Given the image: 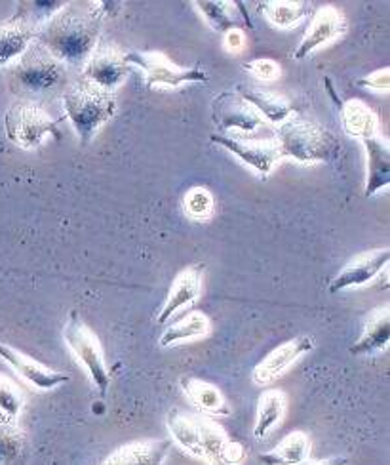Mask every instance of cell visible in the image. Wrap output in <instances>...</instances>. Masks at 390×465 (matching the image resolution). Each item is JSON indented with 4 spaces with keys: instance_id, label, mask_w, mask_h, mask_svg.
<instances>
[{
    "instance_id": "cell-1",
    "label": "cell",
    "mask_w": 390,
    "mask_h": 465,
    "mask_svg": "<svg viewBox=\"0 0 390 465\" xmlns=\"http://www.w3.org/2000/svg\"><path fill=\"white\" fill-rule=\"evenodd\" d=\"M112 6V3H95L86 10H76L67 5L41 27L36 43L63 65H84L97 48L103 19Z\"/></svg>"
},
{
    "instance_id": "cell-2",
    "label": "cell",
    "mask_w": 390,
    "mask_h": 465,
    "mask_svg": "<svg viewBox=\"0 0 390 465\" xmlns=\"http://www.w3.org/2000/svg\"><path fill=\"white\" fill-rule=\"evenodd\" d=\"M166 428L180 449L208 465H239L244 460L242 444L232 440L218 421L202 414L192 416L171 411L166 418Z\"/></svg>"
},
{
    "instance_id": "cell-3",
    "label": "cell",
    "mask_w": 390,
    "mask_h": 465,
    "mask_svg": "<svg viewBox=\"0 0 390 465\" xmlns=\"http://www.w3.org/2000/svg\"><path fill=\"white\" fill-rule=\"evenodd\" d=\"M275 142L282 159H291L299 164L334 163L341 153V143L334 134L296 113L278 124Z\"/></svg>"
},
{
    "instance_id": "cell-4",
    "label": "cell",
    "mask_w": 390,
    "mask_h": 465,
    "mask_svg": "<svg viewBox=\"0 0 390 465\" xmlns=\"http://www.w3.org/2000/svg\"><path fill=\"white\" fill-rule=\"evenodd\" d=\"M63 111L76 132L78 142L83 147H88L102 126L112 119L116 111L114 92L81 79L65 90Z\"/></svg>"
},
{
    "instance_id": "cell-5",
    "label": "cell",
    "mask_w": 390,
    "mask_h": 465,
    "mask_svg": "<svg viewBox=\"0 0 390 465\" xmlns=\"http://www.w3.org/2000/svg\"><path fill=\"white\" fill-rule=\"evenodd\" d=\"M63 340L74 355L76 362L86 371L97 393L105 397L111 387V371L107 366L100 338L92 332V328H88L81 317L71 313L67 322L63 324Z\"/></svg>"
},
{
    "instance_id": "cell-6",
    "label": "cell",
    "mask_w": 390,
    "mask_h": 465,
    "mask_svg": "<svg viewBox=\"0 0 390 465\" xmlns=\"http://www.w3.org/2000/svg\"><path fill=\"white\" fill-rule=\"evenodd\" d=\"M126 60L132 67L143 71L147 88L151 90H175L185 84H204L210 81L202 65L180 67L161 52H128Z\"/></svg>"
},
{
    "instance_id": "cell-7",
    "label": "cell",
    "mask_w": 390,
    "mask_h": 465,
    "mask_svg": "<svg viewBox=\"0 0 390 465\" xmlns=\"http://www.w3.org/2000/svg\"><path fill=\"white\" fill-rule=\"evenodd\" d=\"M8 140L22 149H38L48 135H57V123L34 102H15L5 114Z\"/></svg>"
},
{
    "instance_id": "cell-8",
    "label": "cell",
    "mask_w": 390,
    "mask_h": 465,
    "mask_svg": "<svg viewBox=\"0 0 390 465\" xmlns=\"http://www.w3.org/2000/svg\"><path fill=\"white\" fill-rule=\"evenodd\" d=\"M65 79V65L38 45L36 41L29 50L10 65V81L25 92H44L60 84Z\"/></svg>"
},
{
    "instance_id": "cell-9",
    "label": "cell",
    "mask_w": 390,
    "mask_h": 465,
    "mask_svg": "<svg viewBox=\"0 0 390 465\" xmlns=\"http://www.w3.org/2000/svg\"><path fill=\"white\" fill-rule=\"evenodd\" d=\"M211 121L221 135L230 138H246L256 134L267 123L256 113L249 104H246L237 92H221L211 102Z\"/></svg>"
},
{
    "instance_id": "cell-10",
    "label": "cell",
    "mask_w": 390,
    "mask_h": 465,
    "mask_svg": "<svg viewBox=\"0 0 390 465\" xmlns=\"http://www.w3.org/2000/svg\"><path fill=\"white\" fill-rule=\"evenodd\" d=\"M211 143L227 149L232 157H237L244 166L251 168L259 178L267 180L270 172L282 161V153L275 140L253 142L242 138H230V135L211 134Z\"/></svg>"
},
{
    "instance_id": "cell-11",
    "label": "cell",
    "mask_w": 390,
    "mask_h": 465,
    "mask_svg": "<svg viewBox=\"0 0 390 465\" xmlns=\"http://www.w3.org/2000/svg\"><path fill=\"white\" fill-rule=\"evenodd\" d=\"M132 65L126 60V54L116 46L102 45L93 50L83 69V79L100 86L103 90L114 92L128 76Z\"/></svg>"
},
{
    "instance_id": "cell-12",
    "label": "cell",
    "mask_w": 390,
    "mask_h": 465,
    "mask_svg": "<svg viewBox=\"0 0 390 465\" xmlns=\"http://www.w3.org/2000/svg\"><path fill=\"white\" fill-rule=\"evenodd\" d=\"M315 349V338L312 336H297L294 340H288L282 345H278L253 368L251 380L259 387H267L275 383L278 378H282L291 366H294L299 359H303L307 353Z\"/></svg>"
},
{
    "instance_id": "cell-13",
    "label": "cell",
    "mask_w": 390,
    "mask_h": 465,
    "mask_svg": "<svg viewBox=\"0 0 390 465\" xmlns=\"http://www.w3.org/2000/svg\"><path fill=\"white\" fill-rule=\"evenodd\" d=\"M38 27L27 14L24 3L15 14L0 22V67H8L22 57L36 41Z\"/></svg>"
},
{
    "instance_id": "cell-14",
    "label": "cell",
    "mask_w": 390,
    "mask_h": 465,
    "mask_svg": "<svg viewBox=\"0 0 390 465\" xmlns=\"http://www.w3.org/2000/svg\"><path fill=\"white\" fill-rule=\"evenodd\" d=\"M346 31V22L341 10L336 6H322L312 15L310 24L301 38L299 46L294 52V60H307L320 48L337 41Z\"/></svg>"
},
{
    "instance_id": "cell-15",
    "label": "cell",
    "mask_w": 390,
    "mask_h": 465,
    "mask_svg": "<svg viewBox=\"0 0 390 465\" xmlns=\"http://www.w3.org/2000/svg\"><path fill=\"white\" fill-rule=\"evenodd\" d=\"M204 282V265H190L175 277L170 286V292L156 313V324L166 326L171 319L178 317L185 309L199 302Z\"/></svg>"
},
{
    "instance_id": "cell-16",
    "label": "cell",
    "mask_w": 390,
    "mask_h": 465,
    "mask_svg": "<svg viewBox=\"0 0 390 465\" xmlns=\"http://www.w3.org/2000/svg\"><path fill=\"white\" fill-rule=\"evenodd\" d=\"M388 260H390L388 248L362 252L360 256L350 260L336 275V279L329 282V292L337 294V292H343V290L362 288L369 282H374L386 269Z\"/></svg>"
},
{
    "instance_id": "cell-17",
    "label": "cell",
    "mask_w": 390,
    "mask_h": 465,
    "mask_svg": "<svg viewBox=\"0 0 390 465\" xmlns=\"http://www.w3.org/2000/svg\"><path fill=\"white\" fill-rule=\"evenodd\" d=\"M0 359H3L17 376H22L29 385L36 387L38 391H52L55 387H60L71 380L67 374L52 371L50 366L31 359L29 355L17 351V349L6 343H0Z\"/></svg>"
},
{
    "instance_id": "cell-18",
    "label": "cell",
    "mask_w": 390,
    "mask_h": 465,
    "mask_svg": "<svg viewBox=\"0 0 390 465\" xmlns=\"http://www.w3.org/2000/svg\"><path fill=\"white\" fill-rule=\"evenodd\" d=\"M366 151V187L364 195L375 197L390 185V149L388 143L375 135L362 142Z\"/></svg>"
},
{
    "instance_id": "cell-19",
    "label": "cell",
    "mask_w": 390,
    "mask_h": 465,
    "mask_svg": "<svg viewBox=\"0 0 390 465\" xmlns=\"http://www.w3.org/2000/svg\"><path fill=\"white\" fill-rule=\"evenodd\" d=\"M170 449V440H135L122 444L100 465H164Z\"/></svg>"
},
{
    "instance_id": "cell-20",
    "label": "cell",
    "mask_w": 390,
    "mask_h": 465,
    "mask_svg": "<svg viewBox=\"0 0 390 465\" xmlns=\"http://www.w3.org/2000/svg\"><path fill=\"white\" fill-rule=\"evenodd\" d=\"M388 343H390V313H388V305H381L367 315L362 328V334L355 341V345L350 347V353L355 357H369L379 351H385V349H388Z\"/></svg>"
},
{
    "instance_id": "cell-21",
    "label": "cell",
    "mask_w": 390,
    "mask_h": 465,
    "mask_svg": "<svg viewBox=\"0 0 390 465\" xmlns=\"http://www.w3.org/2000/svg\"><path fill=\"white\" fill-rule=\"evenodd\" d=\"M234 92H237L246 104H249L253 109H256V113L265 123L278 126L296 113L284 95H278L270 90L242 84V86H237V90Z\"/></svg>"
},
{
    "instance_id": "cell-22",
    "label": "cell",
    "mask_w": 390,
    "mask_h": 465,
    "mask_svg": "<svg viewBox=\"0 0 390 465\" xmlns=\"http://www.w3.org/2000/svg\"><path fill=\"white\" fill-rule=\"evenodd\" d=\"M181 391L187 401L206 416L227 418L230 416V406L218 385L199 378H183Z\"/></svg>"
},
{
    "instance_id": "cell-23",
    "label": "cell",
    "mask_w": 390,
    "mask_h": 465,
    "mask_svg": "<svg viewBox=\"0 0 390 465\" xmlns=\"http://www.w3.org/2000/svg\"><path fill=\"white\" fill-rule=\"evenodd\" d=\"M211 331V322L208 319V315L200 313V312H192L187 313L183 317H175L171 319L164 332L161 334V347H175V345H183V343H190L202 340L210 334Z\"/></svg>"
},
{
    "instance_id": "cell-24",
    "label": "cell",
    "mask_w": 390,
    "mask_h": 465,
    "mask_svg": "<svg viewBox=\"0 0 390 465\" xmlns=\"http://www.w3.org/2000/svg\"><path fill=\"white\" fill-rule=\"evenodd\" d=\"M288 411V395L280 390H267L258 399L256 423H253V437L256 440L267 439L282 423Z\"/></svg>"
},
{
    "instance_id": "cell-25",
    "label": "cell",
    "mask_w": 390,
    "mask_h": 465,
    "mask_svg": "<svg viewBox=\"0 0 390 465\" xmlns=\"http://www.w3.org/2000/svg\"><path fill=\"white\" fill-rule=\"evenodd\" d=\"M341 123L346 135L360 142L375 138L379 128L375 111L360 100H348L341 104Z\"/></svg>"
},
{
    "instance_id": "cell-26",
    "label": "cell",
    "mask_w": 390,
    "mask_h": 465,
    "mask_svg": "<svg viewBox=\"0 0 390 465\" xmlns=\"http://www.w3.org/2000/svg\"><path fill=\"white\" fill-rule=\"evenodd\" d=\"M29 458V440L19 425L0 412V465H25Z\"/></svg>"
},
{
    "instance_id": "cell-27",
    "label": "cell",
    "mask_w": 390,
    "mask_h": 465,
    "mask_svg": "<svg viewBox=\"0 0 390 465\" xmlns=\"http://www.w3.org/2000/svg\"><path fill=\"white\" fill-rule=\"evenodd\" d=\"M310 437L305 431L288 433L275 449L259 454L263 465H299L308 460Z\"/></svg>"
},
{
    "instance_id": "cell-28",
    "label": "cell",
    "mask_w": 390,
    "mask_h": 465,
    "mask_svg": "<svg viewBox=\"0 0 390 465\" xmlns=\"http://www.w3.org/2000/svg\"><path fill=\"white\" fill-rule=\"evenodd\" d=\"M261 14L272 27L291 29L297 27L310 14V5L303 0H268L261 5Z\"/></svg>"
},
{
    "instance_id": "cell-29",
    "label": "cell",
    "mask_w": 390,
    "mask_h": 465,
    "mask_svg": "<svg viewBox=\"0 0 390 465\" xmlns=\"http://www.w3.org/2000/svg\"><path fill=\"white\" fill-rule=\"evenodd\" d=\"M192 6H197L210 29L218 33L225 35L239 24V17L234 15V10H237L234 6L237 5L232 3H223V0H197V3H192Z\"/></svg>"
},
{
    "instance_id": "cell-30",
    "label": "cell",
    "mask_w": 390,
    "mask_h": 465,
    "mask_svg": "<svg viewBox=\"0 0 390 465\" xmlns=\"http://www.w3.org/2000/svg\"><path fill=\"white\" fill-rule=\"evenodd\" d=\"M183 208L190 220L204 222L213 214V195L206 187H192L183 199Z\"/></svg>"
},
{
    "instance_id": "cell-31",
    "label": "cell",
    "mask_w": 390,
    "mask_h": 465,
    "mask_svg": "<svg viewBox=\"0 0 390 465\" xmlns=\"http://www.w3.org/2000/svg\"><path fill=\"white\" fill-rule=\"evenodd\" d=\"M24 404L25 401L22 391L8 378L0 374V412L12 420H19L24 412Z\"/></svg>"
},
{
    "instance_id": "cell-32",
    "label": "cell",
    "mask_w": 390,
    "mask_h": 465,
    "mask_svg": "<svg viewBox=\"0 0 390 465\" xmlns=\"http://www.w3.org/2000/svg\"><path fill=\"white\" fill-rule=\"evenodd\" d=\"M244 71L249 73L253 79L259 83H272L280 76V65L275 60H268V57H259V60L248 62L244 65Z\"/></svg>"
},
{
    "instance_id": "cell-33",
    "label": "cell",
    "mask_w": 390,
    "mask_h": 465,
    "mask_svg": "<svg viewBox=\"0 0 390 465\" xmlns=\"http://www.w3.org/2000/svg\"><path fill=\"white\" fill-rule=\"evenodd\" d=\"M358 86L374 90V92H388V88H390V69L383 67V69H377L374 73L362 76V79H358Z\"/></svg>"
},
{
    "instance_id": "cell-34",
    "label": "cell",
    "mask_w": 390,
    "mask_h": 465,
    "mask_svg": "<svg viewBox=\"0 0 390 465\" xmlns=\"http://www.w3.org/2000/svg\"><path fill=\"white\" fill-rule=\"evenodd\" d=\"M223 46H225V50L230 52V54L242 52L244 46H246V36H244V33H242L239 27H234V29L227 31V33H225V38H223Z\"/></svg>"
},
{
    "instance_id": "cell-35",
    "label": "cell",
    "mask_w": 390,
    "mask_h": 465,
    "mask_svg": "<svg viewBox=\"0 0 390 465\" xmlns=\"http://www.w3.org/2000/svg\"><path fill=\"white\" fill-rule=\"evenodd\" d=\"M299 465H348V460L343 456H334V458H326V460H307Z\"/></svg>"
}]
</instances>
